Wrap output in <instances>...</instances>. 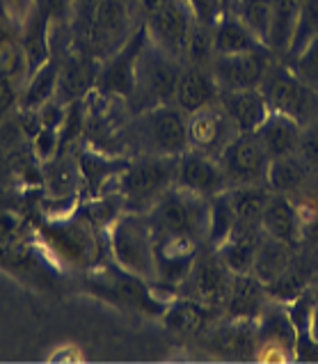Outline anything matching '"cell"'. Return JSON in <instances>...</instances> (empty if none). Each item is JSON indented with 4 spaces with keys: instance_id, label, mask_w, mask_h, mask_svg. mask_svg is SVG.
<instances>
[{
    "instance_id": "obj_21",
    "label": "cell",
    "mask_w": 318,
    "mask_h": 364,
    "mask_svg": "<svg viewBox=\"0 0 318 364\" xmlns=\"http://www.w3.org/2000/svg\"><path fill=\"white\" fill-rule=\"evenodd\" d=\"M261 227L265 236H273L277 241L289 243L291 247H297V250H300L305 241L295 202L291 200V195H286V193H270L261 213Z\"/></svg>"
},
{
    "instance_id": "obj_39",
    "label": "cell",
    "mask_w": 318,
    "mask_h": 364,
    "mask_svg": "<svg viewBox=\"0 0 318 364\" xmlns=\"http://www.w3.org/2000/svg\"><path fill=\"white\" fill-rule=\"evenodd\" d=\"M104 0H71V37L83 33V30L94 21L97 9Z\"/></svg>"
},
{
    "instance_id": "obj_41",
    "label": "cell",
    "mask_w": 318,
    "mask_h": 364,
    "mask_svg": "<svg viewBox=\"0 0 318 364\" xmlns=\"http://www.w3.org/2000/svg\"><path fill=\"white\" fill-rule=\"evenodd\" d=\"M295 209H297V218H300L305 238L316 234L318 232V200H314V197H302L300 202H295Z\"/></svg>"
},
{
    "instance_id": "obj_31",
    "label": "cell",
    "mask_w": 318,
    "mask_h": 364,
    "mask_svg": "<svg viewBox=\"0 0 318 364\" xmlns=\"http://www.w3.org/2000/svg\"><path fill=\"white\" fill-rule=\"evenodd\" d=\"M309 279H312V266L305 257L295 255L291 266L284 270V275L280 279H275L273 284L265 287L268 296L277 303H293V300L302 294L305 289H309Z\"/></svg>"
},
{
    "instance_id": "obj_19",
    "label": "cell",
    "mask_w": 318,
    "mask_h": 364,
    "mask_svg": "<svg viewBox=\"0 0 318 364\" xmlns=\"http://www.w3.org/2000/svg\"><path fill=\"white\" fill-rule=\"evenodd\" d=\"M222 316V307L199 303V300L188 296H177L170 300L165 311H163V323L177 335L204 337Z\"/></svg>"
},
{
    "instance_id": "obj_18",
    "label": "cell",
    "mask_w": 318,
    "mask_h": 364,
    "mask_svg": "<svg viewBox=\"0 0 318 364\" xmlns=\"http://www.w3.org/2000/svg\"><path fill=\"white\" fill-rule=\"evenodd\" d=\"M236 135L229 117L224 115L220 103L188 112V149H197L211 156H220L227 142Z\"/></svg>"
},
{
    "instance_id": "obj_35",
    "label": "cell",
    "mask_w": 318,
    "mask_h": 364,
    "mask_svg": "<svg viewBox=\"0 0 318 364\" xmlns=\"http://www.w3.org/2000/svg\"><path fill=\"white\" fill-rule=\"evenodd\" d=\"M318 35V0H305L300 7V16H297L295 33L286 50V58L293 60L302 53V50L312 44V39Z\"/></svg>"
},
{
    "instance_id": "obj_45",
    "label": "cell",
    "mask_w": 318,
    "mask_h": 364,
    "mask_svg": "<svg viewBox=\"0 0 318 364\" xmlns=\"http://www.w3.org/2000/svg\"><path fill=\"white\" fill-rule=\"evenodd\" d=\"M309 328H312V335H314V339L318 341V289H316V300H314V309H312Z\"/></svg>"
},
{
    "instance_id": "obj_17",
    "label": "cell",
    "mask_w": 318,
    "mask_h": 364,
    "mask_svg": "<svg viewBox=\"0 0 318 364\" xmlns=\"http://www.w3.org/2000/svg\"><path fill=\"white\" fill-rule=\"evenodd\" d=\"M177 186L204 197H213L227 191L229 181L218 156L197 149H186L177 161Z\"/></svg>"
},
{
    "instance_id": "obj_4",
    "label": "cell",
    "mask_w": 318,
    "mask_h": 364,
    "mask_svg": "<svg viewBox=\"0 0 318 364\" xmlns=\"http://www.w3.org/2000/svg\"><path fill=\"white\" fill-rule=\"evenodd\" d=\"M87 289L112 305L128 311H140V314L163 316L168 307L165 300L156 296V289L149 284V279L133 275L117 264H104L94 273H89Z\"/></svg>"
},
{
    "instance_id": "obj_26",
    "label": "cell",
    "mask_w": 318,
    "mask_h": 364,
    "mask_svg": "<svg viewBox=\"0 0 318 364\" xmlns=\"http://www.w3.org/2000/svg\"><path fill=\"white\" fill-rule=\"evenodd\" d=\"M268 48L261 39H256L252 30L243 23L238 14H224L213 28V53L215 55H238L252 50ZM213 55V58H215Z\"/></svg>"
},
{
    "instance_id": "obj_11",
    "label": "cell",
    "mask_w": 318,
    "mask_h": 364,
    "mask_svg": "<svg viewBox=\"0 0 318 364\" xmlns=\"http://www.w3.org/2000/svg\"><path fill=\"white\" fill-rule=\"evenodd\" d=\"M231 277L234 273H229V268L220 262L218 252L209 245H202L190 273L177 287V296H188L213 307H224Z\"/></svg>"
},
{
    "instance_id": "obj_36",
    "label": "cell",
    "mask_w": 318,
    "mask_h": 364,
    "mask_svg": "<svg viewBox=\"0 0 318 364\" xmlns=\"http://www.w3.org/2000/svg\"><path fill=\"white\" fill-rule=\"evenodd\" d=\"M213 28L194 21L190 37H188V46H186V60L188 65H197V67H209L213 60Z\"/></svg>"
},
{
    "instance_id": "obj_29",
    "label": "cell",
    "mask_w": 318,
    "mask_h": 364,
    "mask_svg": "<svg viewBox=\"0 0 318 364\" xmlns=\"http://www.w3.org/2000/svg\"><path fill=\"white\" fill-rule=\"evenodd\" d=\"M309 170L312 168L297 151L289 156H280V159H270L268 174H265V186L270 188V193L293 195L307 181Z\"/></svg>"
},
{
    "instance_id": "obj_43",
    "label": "cell",
    "mask_w": 318,
    "mask_h": 364,
    "mask_svg": "<svg viewBox=\"0 0 318 364\" xmlns=\"http://www.w3.org/2000/svg\"><path fill=\"white\" fill-rule=\"evenodd\" d=\"M297 154L307 161L309 168H318V122L307 131H302L300 149H297Z\"/></svg>"
},
{
    "instance_id": "obj_37",
    "label": "cell",
    "mask_w": 318,
    "mask_h": 364,
    "mask_svg": "<svg viewBox=\"0 0 318 364\" xmlns=\"http://www.w3.org/2000/svg\"><path fill=\"white\" fill-rule=\"evenodd\" d=\"M289 65L302 80H307L309 85H318V35L312 39V44L307 46L297 58L289 60Z\"/></svg>"
},
{
    "instance_id": "obj_8",
    "label": "cell",
    "mask_w": 318,
    "mask_h": 364,
    "mask_svg": "<svg viewBox=\"0 0 318 364\" xmlns=\"http://www.w3.org/2000/svg\"><path fill=\"white\" fill-rule=\"evenodd\" d=\"M147 41H149V33H147L145 21H142L124 44L101 62L99 78H97L99 95L117 97V99H133V95H136L138 60L142 55V50H145Z\"/></svg>"
},
{
    "instance_id": "obj_28",
    "label": "cell",
    "mask_w": 318,
    "mask_h": 364,
    "mask_svg": "<svg viewBox=\"0 0 318 364\" xmlns=\"http://www.w3.org/2000/svg\"><path fill=\"white\" fill-rule=\"evenodd\" d=\"M78 159V168L80 176H83V183L89 195H99V191L112 179H117L121 170L126 168L128 161L124 159H110V156L101 154V151H92V149H78L76 154Z\"/></svg>"
},
{
    "instance_id": "obj_42",
    "label": "cell",
    "mask_w": 318,
    "mask_h": 364,
    "mask_svg": "<svg viewBox=\"0 0 318 364\" xmlns=\"http://www.w3.org/2000/svg\"><path fill=\"white\" fill-rule=\"evenodd\" d=\"M0 7H3V12L16 28H21L30 12H33L35 0H0Z\"/></svg>"
},
{
    "instance_id": "obj_44",
    "label": "cell",
    "mask_w": 318,
    "mask_h": 364,
    "mask_svg": "<svg viewBox=\"0 0 318 364\" xmlns=\"http://www.w3.org/2000/svg\"><path fill=\"white\" fill-rule=\"evenodd\" d=\"M140 3V9H142V14L145 16H149V14H153V12H158L160 7H165L170 0H138Z\"/></svg>"
},
{
    "instance_id": "obj_9",
    "label": "cell",
    "mask_w": 318,
    "mask_h": 364,
    "mask_svg": "<svg viewBox=\"0 0 318 364\" xmlns=\"http://www.w3.org/2000/svg\"><path fill=\"white\" fill-rule=\"evenodd\" d=\"M28 78L30 67L21 44V33L0 7V119L9 108L18 106Z\"/></svg>"
},
{
    "instance_id": "obj_5",
    "label": "cell",
    "mask_w": 318,
    "mask_h": 364,
    "mask_svg": "<svg viewBox=\"0 0 318 364\" xmlns=\"http://www.w3.org/2000/svg\"><path fill=\"white\" fill-rule=\"evenodd\" d=\"M179 60L170 55L168 50H163L149 39L145 50L138 60V74H136V101L138 110L165 106L174 103V92H177V82L181 76Z\"/></svg>"
},
{
    "instance_id": "obj_20",
    "label": "cell",
    "mask_w": 318,
    "mask_h": 364,
    "mask_svg": "<svg viewBox=\"0 0 318 364\" xmlns=\"http://www.w3.org/2000/svg\"><path fill=\"white\" fill-rule=\"evenodd\" d=\"M220 108L229 117L236 133H254L270 115V106L259 87L220 92Z\"/></svg>"
},
{
    "instance_id": "obj_7",
    "label": "cell",
    "mask_w": 318,
    "mask_h": 364,
    "mask_svg": "<svg viewBox=\"0 0 318 364\" xmlns=\"http://www.w3.org/2000/svg\"><path fill=\"white\" fill-rule=\"evenodd\" d=\"M259 90L263 92L270 110L291 115L305 127L316 108L314 85L295 74L289 62H273L265 71Z\"/></svg>"
},
{
    "instance_id": "obj_2",
    "label": "cell",
    "mask_w": 318,
    "mask_h": 364,
    "mask_svg": "<svg viewBox=\"0 0 318 364\" xmlns=\"http://www.w3.org/2000/svg\"><path fill=\"white\" fill-rule=\"evenodd\" d=\"M147 215L153 232L188 236L202 245L209 236V218H211L209 197L197 195L188 188H181L177 183L170 186L158 197Z\"/></svg>"
},
{
    "instance_id": "obj_38",
    "label": "cell",
    "mask_w": 318,
    "mask_h": 364,
    "mask_svg": "<svg viewBox=\"0 0 318 364\" xmlns=\"http://www.w3.org/2000/svg\"><path fill=\"white\" fill-rule=\"evenodd\" d=\"M186 5L190 7L194 21H199V23L209 28H215V23L227 14L222 0H186Z\"/></svg>"
},
{
    "instance_id": "obj_34",
    "label": "cell",
    "mask_w": 318,
    "mask_h": 364,
    "mask_svg": "<svg viewBox=\"0 0 318 364\" xmlns=\"http://www.w3.org/2000/svg\"><path fill=\"white\" fill-rule=\"evenodd\" d=\"M231 202L236 215L243 220H261L263 206L270 197V188L265 183H254V186H234L229 188Z\"/></svg>"
},
{
    "instance_id": "obj_32",
    "label": "cell",
    "mask_w": 318,
    "mask_h": 364,
    "mask_svg": "<svg viewBox=\"0 0 318 364\" xmlns=\"http://www.w3.org/2000/svg\"><path fill=\"white\" fill-rule=\"evenodd\" d=\"M209 204H211V218H209V236L204 245L209 247H218L227 241V236L231 234L236 220H238V215H236V209H234V202H231V195H229V188L224 193H218L209 197Z\"/></svg>"
},
{
    "instance_id": "obj_46",
    "label": "cell",
    "mask_w": 318,
    "mask_h": 364,
    "mask_svg": "<svg viewBox=\"0 0 318 364\" xmlns=\"http://www.w3.org/2000/svg\"><path fill=\"white\" fill-rule=\"evenodd\" d=\"M224 9H227V14H236V5H238V0H222Z\"/></svg>"
},
{
    "instance_id": "obj_1",
    "label": "cell",
    "mask_w": 318,
    "mask_h": 364,
    "mask_svg": "<svg viewBox=\"0 0 318 364\" xmlns=\"http://www.w3.org/2000/svg\"><path fill=\"white\" fill-rule=\"evenodd\" d=\"M179 156L142 154L117 176V195L121 209L128 213H149L158 197L177 183Z\"/></svg>"
},
{
    "instance_id": "obj_22",
    "label": "cell",
    "mask_w": 318,
    "mask_h": 364,
    "mask_svg": "<svg viewBox=\"0 0 318 364\" xmlns=\"http://www.w3.org/2000/svg\"><path fill=\"white\" fill-rule=\"evenodd\" d=\"M218 99H220V87L209 67L186 65L181 69L177 92H174V103L183 112H194L199 108L213 106V103H218Z\"/></svg>"
},
{
    "instance_id": "obj_15",
    "label": "cell",
    "mask_w": 318,
    "mask_h": 364,
    "mask_svg": "<svg viewBox=\"0 0 318 364\" xmlns=\"http://www.w3.org/2000/svg\"><path fill=\"white\" fill-rule=\"evenodd\" d=\"M259 341V326L250 318L222 316L207 332V346L224 360H256Z\"/></svg>"
},
{
    "instance_id": "obj_40",
    "label": "cell",
    "mask_w": 318,
    "mask_h": 364,
    "mask_svg": "<svg viewBox=\"0 0 318 364\" xmlns=\"http://www.w3.org/2000/svg\"><path fill=\"white\" fill-rule=\"evenodd\" d=\"M33 149L39 161H50L60 151V129L42 127L39 133L33 138Z\"/></svg>"
},
{
    "instance_id": "obj_33",
    "label": "cell",
    "mask_w": 318,
    "mask_h": 364,
    "mask_svg": "<svg viewBox=\"0 0 318 364\" xmlns=\"http://www.w3.org/2000/svg\"><path fill=\"white\" fill-rule=\"evenodd\" d=\"M273 9H275V0H238V5H236L238 18L265 46H268V37H270Z\"/></svg>"
},
{
    "instance_id": "obj_13",
    "label": "cell",
    "mask_w": 318,
    "mask_h": 364,
    "mask_svg": "<svg viewBox=\"0 0 318 364\" xmlns=\"http://www.w3.org/2000/svg\"><path fill=\"white\" fill-rule=\"evenodd\" d=\"M194 23V16L186 0H170L158 12L145 16L149 39L177 60L186 58L188 37Z\"/></svg>"
},
{
    "instance_id": "obj_27",
    "label": "cell",
    "mask_w": 318,
    "mask_h": 364,
    "mask_svg": "<svg viewBox=\"0 0 318 364\" xmlns=\"http://www.w3.org/2000/svg\"><path fill=\"white\" fill-rule=\"evenodd\" d=\"M295 255H297V247H291L289 243H282V241H277V238L263 234L254 255L252 275L259 279L263 287H268L275 279H280L284 275V270L291 266Z\"/></svg>"
},
{
    "instance_id": "obj_14",
    "label": "cell",
    "mask_w": 318,
    "mask_h": 364,
    "mask_svg": "<svg viewBox=\"0 0 318 364\" xmlns=\"http://www.w3.org/2000/svg\"><path fill=\"white\" fill-rule=\"evenodd\" d=\"M202 243L192 241L188 236L156 232L153 236V266H156V279L170 289H177L197 259Z\"/></svg>"
},
{
    "instance_id": "obj_10",
    "label": "cell",
    "mask_w": 318,
    "mask_h": 364,
    "mask_svg": "<svg viewBox=\"0 0 318 364\" xmlns=\"http://www.w3.org/2000/svg\"><path fill=\"white\" fill-rule=\"evenodd\" d=\"M229 188L234 186H254L265 183L270 156L261 144L256 133H236L218 156Z\"/></svg>"
},
{
    "instance_id": "obj_16",
    "label": "cell",
    "mask_w": 318,
    "mask_h": 364,
    "mask_svg": "<svg viewBox=\"0 0 318 364\" xmlns=\"http://www.w3.org/2000/svg\"><path fill=\"white\" fill-rule=\"evenodd\" d=\"M101 60L85 53V50L69 48L60 55V71H57V90L55 99L69 106L74 101H85L92 90H97Z\"/></svg>"
},
{
    "instance_id": "obj_3",
    "label": "cell",
    "mask_w": 318,
    "mask_h": 364,
    "mask_svg": "<svg viewBox=\"0 0 318 364\" xmlns=\"http://www.w3.org/2000/svg\"><path fill=\"white\" fill-rule=\"evenodd\" d=\"M153 227L147 213H124L117 215L108 232V247L115 264L128 273L156 279V266H153Z\"/></svg>"
},
{
    "instance_id": "obj_25",
    "label": "cell",
    "mask_w": 318,
    "mask_h": 364,
    "mask_svg": "<svg viewBox=\"0 0 318 364\" xmlns=\"http://www.w3.org/2000/svg\"><path fill=\"white\" fill-rule=\"evenodd\" d=\"M42 181L46 186V193L55 202H71L83 186L78 159H74L69 151H57L50 161H44Z\"/></svg>"
},
{
    "instance_id": "obj_24",
    "label": "cell",
    "mask_w": 318,
    "mask_h": 364,
    "mask_svg": "<svg viewBox=\"0 0 318 364\" xmlns=\"http://www.w3.org/2000/svg\"><path fill=\"white\" fill-rule=\"evenodd\" d=\"M302 129V124L293 119L291 115L270 110V115L265 117V122L254 133L259 135V140L270 159H280V156H289L300 149Z\"/></svg>"
},
{
    "instance_id": "obj_12",
    "label": "cell",
    "mask_w": 318,
    "mask_h": 364,
    "mask_svg": "<svg viewBox=\"0 0 318 364\" xmlns=\"http://www.w3.org/2000/svg\"><path fill=\"white\" fill-rule=\"evenodd\" d=\"M273 50L259 48L252 53L238 55H215L211 60V74L218 82L220 92H236V90H254L261 85L265 71L273 65Z\"/></svg>"
},
{
    "instance_id": "obj_6",
    "label": "cell",
    "mask_w": 318,
    "mask_h": 364,
    "mask_svg": "<svg viewBox=\"0 0 318 364\" xmlns=\"http://www.w3.org/2000/svg\"><path fill=\"white\" fill-rule=\"evenodd\" d=\"M136 140L142 144L145 154L181 156L188 144V112L177 103L147 108L136 119Z\"/></svg>"
},
{
    "instance_id": "obj_23",
    "label": "cell",
    "mask_w": 318,
    "mask_h": 364,
    "mask_svg": "<svg viewBox=\"0 0 318 364\" xmlns=\"http://www.w3.org/2000/svg\"><path fill=\"white\" fill-rule=\"evenodd\" d=\"M268 291L252 273L234 275L227 300H224V316L227 318H250L256 321L268 307Z\"/></svg>"
},
{
    "instance_id": "obj_30",
    "label": "cell",
    "mask_w": 318,
    "mask_h": 364,
    "mask_svg": "<svg viewBox=\"0 0 318 364\" xmlns=\"http://www.w3.org/2000/svg\"><path fill=\"white\" fill-rule=\"evenodd\" d=\"M57 71H60V55H53L37 71H33L21 99H18V110H39L50 99H55Z\"/></svg>"
}]
</instances>
